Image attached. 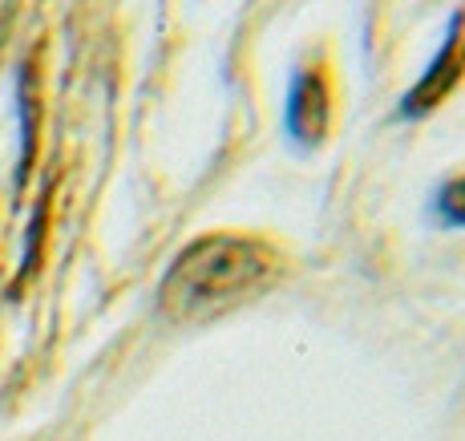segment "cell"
Returning a JSON list of instances; mask_svg holds the SVG:
<instances>
[{
	"mask_svg": "<svg viewBox=\"0 0 465 441\" xmlns=\"http://www.w3.org/2000/svg\"><path fill=\"white\" fill-rule=\"evenodd\" d=\"M280 276L283 251L272 239L211 231L170 259L158 284V308L174 324H203L263 296Z\"/></svg>",
	"mask_w": 465,
	"mask_h": 441,
	"instance_id": "6da1fadb",
	"label": "cell"
},
{
	"mask_svg": "<svg viewBox=\"0 0 465 441\" xmlns=\"http://www.w3.org/2000/svg\"><path fill=\"white\" fill-rule=\"evenodd\" d=\"M336 118V94H332V69L324 57L300 61L288 77V97H283V134L296 150H320L332 134Z\"/></svg>",
	"mask_w": 465,
	"mask_h": 441,
	"instance_id": "7a4b0ae2",
	"label": "cell"
},
{
	"mask_svg": "<svg viewBox=\"0 0 465 441\" xmlns=\"http://www.w3.org/2000/svg\"><path fill=\"white\" fill-rule=\"evenodd\" d=\"M465 81V5L450 13L445 37L437 45V53L429 57V65L421 69V77L409 85V94L401 97V118L405 122H421L437 105L450 102V94Z\"/></svg>",
	"mask_w": 465,
	"mask_h": 441,
	"instance_id": "3957f363",
	"label": "cell"
},
{
	"mask_svg": "<svg viewBox=\"0 0 465 441\" xmlns=\"http://www.w3.org/2000/svg\"><path fill=\"white\" fill-rule=\"evenodd\" d=\"M433 215L445 223V227L465 231V170L453 178H445L433 191Z\"/></svg>",
	"mask_w": 465,
	"mask_h": 441,
	"instance_id": "277c9868",
	"label": "cell"
}]
</instances>
